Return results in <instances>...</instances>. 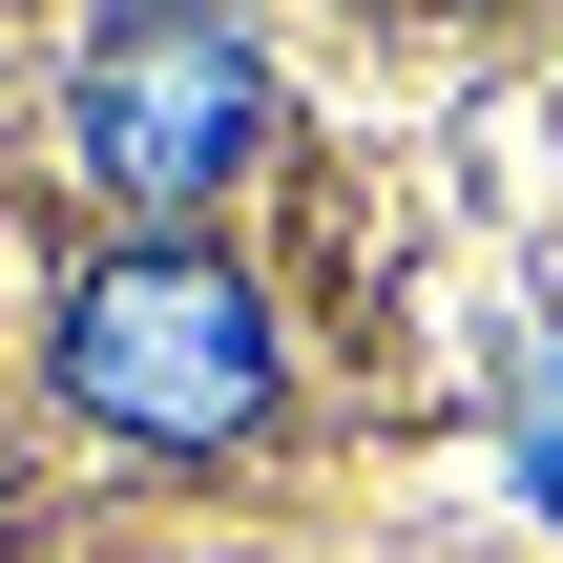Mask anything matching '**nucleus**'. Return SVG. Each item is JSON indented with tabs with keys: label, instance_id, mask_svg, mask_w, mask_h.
I'll return each mask as SVG.
<instances>
[{
	"label": "nucleus",
	"instance_id": "nucleus-1",
	"mask_svg": "<svg viewBox=\"0 0 563 563\" xmlns=\"http://www.w3.org/2000/svg\"><path fill=\"white\" fill-rule=\"evenodd\" d=\"M63 397L104 418V439H251L272 418V292L209 251V230H125V251H84L63 272Z\"/></svg>",
	"mask_w": 563,
	"mask_h": 563
},
{
	"label": "nucleus",
	"instance_id": "nucleus-2",
	"mask_svg": "<svg viewBox=\"0 0 563 563\" xmlns=\"http://www.w3.org/2000/svg\"><path fill=\"white\" fill-rule=\"evenodd\" d=\"M251 125H272V63L209 42V21H125V42L84 63V167H104L146 230H188V188H230Z\"/></svg>",
	"mask_w": 563,
	"mask_h": 563
}]
</instances>
